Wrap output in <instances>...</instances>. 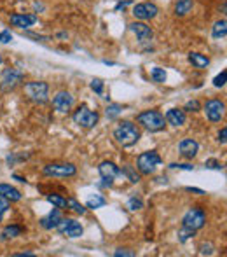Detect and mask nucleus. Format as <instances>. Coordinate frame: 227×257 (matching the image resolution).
Listing matches in <instances>:
<instances>
[{"label":"nucleus","instance_id":"16","mask_svg":"<svg viewBox=\"0 0 227 257\" xmlns=\"http://www.w3.org/2000/svg\"><path fill=\"white\" fill-rule=\"evenodd\" d=\"M178 153L182 158L192 159V158H196L197 153H199V144H197L194 139H183L182 142L178 144Z\"/></svg>","mask_w":227,"mask_h":257},{"label":"nucleus","instance_id":"45","mask_svg":"<svg viewBox=\"0 0 227 257\" xmlns=\"http://www.w3.org/2000/svg\"><path fill=\"white\" fill-rule=\"evenodd\" d=\"M13 177H14V179L18 180V182H23V184L27 182V179H25V177H20V175H13Z\"/></svg>","mask_w":227,"mask_h":257},{"label":"nucleus","instance_id":"40","mask_svg":"<svg viewBox=\"0 0 227 257\" xmlns=\"http://www.w3.org/2000/svg\"><path fill=\"white\" fill-rule=\"evenodd\" d=\"M170 168H180V170H194L192 165H189V163H182V165H178V163H171Z\"/></svg>","mask_w":227,"mask_h":257},{"label":"nucleus","instance_id":"28","mask_svg":"<svg viewBox=\"0 0 227 257\" xmlns=\"http://www.w3.org/2000/svg\"><path fill=\"white\" fill-rule=\"evenodd\" d=\"M67 208L74 210V212L79 213V215H86V212H88V208H86V206H82L77 200H74V198H68V200H67Z\"/></svg>","mask_w":227,"mask_h":257},{"label":"nucleus","instance_id":"4","mask_svg":"<svg viewBox=\"0 0 227 257\" xmlns=\"http://www.w3.org/2000/svg\"><path fill=\"white\" fill-rule=\"evenodd\" d=\"M161 163H163V159L156 151H147L136 158V168L142 175H152L157 170V166H161Z\"/></svg>","mask_w":227,"mask_h":257},{"label":"nucleus","instance_id":"42","mask_svg":"<svg viewBox=\"0 0 227 257\" xmlns=\"http://www.w3.org/2000/svg\"><path fill=\"white\" fill-rule=\"evenodd\" d=\"M23 158L27 159L28 156H21V158H18V159H23ZM14 161H16V158H13V156H9V158H7V163H11V165H13Z\"/></svg>","mask_w":227,"mask_h":257},{"label":"nucleus","instance_id":"46","mask_svg":"<svg viewBox=\"0 0 227 257\" xmlns=\"http://www.w3.org/2000/svg\"><path fill=\"white\" fill-rule=\"evenodd\" d=\"M4 63V58H2V54H0V65H2Z\"/></svg>","mask_w":227,"mask_h":257},{"label":"nucleus","instance_id":"26","mask_svg":"<svg viewBox=\"0 0 227 257\" xmlns=\"http://www.w3.org/2000/svg\"><path fill=\"white\" fill-rule=\"evenodd\" d=\"M48 201H49V203H51L53 206H56V208H61V210L67 208V198L60 196V194H55V193L48 194Z\"/></svg>","mask_w":227,"mask_h":257},{"label":"nucleus","instance_id":"36","mask_svg":"<svg viewBox=\"0 0 227 257\" xmlns=\"http://www.w3.org/2000/svg\"><path fill=\"white\" fill-rule=\"evenodd\" d=\"M7 208H9V201H7L6 198L0 196V222H2V219H4V215H6Z\"/></svg>","mask_w":227,"mask_h":257},{"label":"nucleus","instance_id":"2","mask_svg":"<svg viewBox=\"0 0 227 257\" xmlns=\"http://www.w3.org/2000/svg\"><path fill=\"white\" fill-rule=\"evenodd\" d=\"M136 121L142 128H145L147 132H163L166 126V119L159 110H143L136 115Z\"/></svg>","mask_w":227,"mask_h":257},{"label":"nucleus","instance_id":"18","mask_svg":"<svg viewBox=\"0 0 227 257\" xmlns=\"http://www.w3.org/2000/svg\"><path fill=\"white\" fill-rule=\"evenodd\" d=\"M164 119H166V122L171 126H183L187 121V115H185V110H182V108H170V110L166 112V115H164Z\"/></svg>","mask_w":227,"mask_h":257},{"label":"nucleus","instance_id":"19","mask_svg":"<svg viewBox=\"0 0 227 257\" xmlns=\"http://www.w3.org/2000/svg\"><path fill=\"white\" fill-rule=\"evenodd\" d=\"M0 196L6 198L11 203V201H20L21 198H23V194H21L16 187L11 186V184H0Z\"/></svg>","mask_w":227,"mask_h":257},{"label":"nucleus","instance_id":"31","mask_svg":"<svg viewBox=\"0 0 227 257\" xmlns=\"http://www.w3.org/2000/svg\"><path fill=\"white\" fill-rule=\"evenodd\" d=\"M128 208L133 210V212H136V210H142L143 208V201L140 200V198H136V196L129 198V200H128Z\"/></svg>","mask_w":227,"mask_h":257},{"label":"nucleus","instance_id":"34","mask_svg":"<svg viewBox=\"0 0 227 257\" xmlns=\"http://www.w3.org/2000/svg\"><path fill=\"white\" fill-rule=\"evenodd\" d=\"M213 250H215V247L208 241V243H203L199 247V255H211L213 254Z\"/></svg>","mask_w":227,"mask_h":257},{"label":"nucleus","instance_id":"13","mask_svg":"<svg viewBox=\"0 0 227 257\" xmlns=\"http://www.w3.org/2000/svg\"><path fill=\"white\" fill-rule=\"evenodd\" d=\"M75 100L72 96V93L68 91H58L55 96H53V107L55 110H58L60 114H68L74 107Z\"/></svg>","mask_w":227,"mask_h":257},{"label":"nucleus","instance_id":"6","mask_svg":"<svg viewBox=\"0 0 227 257\" xmlns=\"http://www.w3.org/2000/svg\"><path fill=\"white\" fill-rule=\"evenodd\" d=\"M42 173L53 179H68L77 173V166L72 163H49L42 168Z\"/></svg>","mask_w":227,"mask_h":257},{"label":"nucleus","instance_id":"3","mask_svg":"<svg viewBox=\"0 0 227 257\" xmlns=\"http://www.w3.org/2000/svg\"><path fill=\"white\" fill-rule=\"evenodd\" d=\"M25 95L30 102L44 105L49 102V84L44 81H30L23 86Z\"/></svg>","mask_w":227,"mask_h":257},{"label":"nucleus","instance_id":"44","mask_svg":"<svg viewBox=\"0 0 227 257\" xmlns=\"http://www.w3.org/2000/svg\"><path fill=\"white\" fill-rule=\"evenodd\" d=\"M13 257H34V254H30V252H25V254H13Z\"/></svg>","mask_w":227,"mask_h":257},{"label":"nucleus","instance_id":"20","mask_svg":"<svg viewBox=\"0 0 227 257\" xmlns=\"http://www.w3.org/2000/svg\"><path fill=\"white\" fill-rule=\"evenodd\" d=\"M194 7V0H176L175 4V16L183 18L192 11Z\"/></svg>","mask_w":227,"mask_h":257},{"label":"nucleus","instance_id":"30","mask_svg":"<svg viewBox=\"0 0 227 257\" xmlns=\"http://www.w3.org/2000/svg\"><path fill=\"white\" fill-rule=\"evenodd\" d=\"M196 234V231H190V229H187V227H182V229L178 231V240H180V243H185L187 240H190V238Z\"/></svg>","mask_w":227,"mask_h":257},{"label":"nucleus","instance_id":"8","mask_svg":"<svg viewBox=\"0 0 227 257\" xmlns=\"http://www.w3.org/2000/svg\"><path fill=\"white\" fill-rule=\"evenodd\" d=\"M25 74L18 68H6L0 75V91L2 93H11L23 82Z\"/></svg>","mask_w":227,"mask_h":257},{"label":"nucleus","instance_id":"41","mask_svg":"<svg viewBox=\"0 0 227 257\" xmlns=\"http://www.w3.org/2000/svg\"><path fill=\"white\" fill-rule=\"evenodd\" d=\"M227 128H222L220 130V133H218V142L222 144V146H225V142H227Z\"/></svg>","mask_w":227,"mask_h":257},{"label":"nucleus","instance_id":"9","mask_svg":"<svg viewBox=\"0 0 227 257\" xmlns=\"http://www.w3.org/2000/svg\"><path fill=\"white\" fill-rule=\"evenodd\" d=\"M98 172H100V177H102V184H100V186H103V187H112L114 180L121 175V168L112 161H102L98 166Z\"/></svg>","mask_w":227,"mask_h":257},{"label":"nucleus","instance_id":"27","mask_svg":"<svg viewBox=\"0 0 227 257\" xmlns=\"http://www.w3.org/2000/svg\"><path fill=\"white\" fill-rule=\"evenodd\" d=\"M122 112V107L119 103H109L105 108V115L110 119V121H114V119H117L119 115H121Z\"/></svg>","mask_w":227,"mask_h":257},{"label":"nucleus","instance_id":"25","mask_svg":"<svg viewBox=\"0 0 227 257\" xmlns=\"http://www.w3.org/2000/svg\"><path fill=\"white\" fill-rule=\"evenodd\" d=\"M107 200L103 196H100V194H95V196H91L88 200V203H86V208L89 210H96V208H102V206H105Z\"/></svg>","mask_w":227,"mask_h":257},{"label":"nucleus","instance_id":"23","mask_svg":"<svg viewBox=\"0 0 227 257\" xmlns=\"http://www.w3.org/2000/svg\"><path fill=\"white\" fill-rule=\"evenodd\" d=\"M189 61L192 63V67H196V68H206L208 65H210V60H208L204 54L192 53V51L189 53Z\"/></svg>","mask_w":227,"mask_h":257},{"label":"nucleus","instance_id":"5","mask_svg":"<svg viewBox=\"0 0 227 257\" xmlns=\"http://www.w3.org/2000/svg\"><path fill=\"white\" fill-rule=\"evenodd\" d=\"M72 119H74L75 124L82 126V128H95L100 121V114L88 107V105H81L77 107V110H74L72 114Z\"/></svg>","mask_w":227,"mask_h":257},{"label":"nucleus","instance_id":"39","mask_svg":"<svg viewBox=\"0 0 227 257\" xmlns=\"http://www.w3.org/2000/svg\"><path fill=\"white\" fill-rule=\"evenodd\" d=\"M11 41H13V34H11L9 30L0 32V42H2V44H7V42H11Z\"/></svg>","mask_w":227,"mask_h":257},{"label":"nucleus","instance_id":"24","mask_svg":"<svg viewBox=\"0 0 227 257\" xmlns=\"http://www.w3.org/2000/svg\"><path fill=\"white\" fill-rule=\"evenodd\" d=\"M121 175L128 177V180H129L131 184H138V182H140V175L136 173V170L133 168L131 165H124V166H122Z\"/></svg>","mask_w":227,"mask_h":257},{"label":"nucleus","instance_id":"11","mask_svg":"<svg viewBox=\"0 0 227 257\" xmlns=\"http://www.w3.org/2000/svg\"><path fill=\"white\" fill-rule=\"evenodd\" d=\"M133 16L140 21H149V20H154L159 13V7L156 6L154 2H142V4H136L133 7Z\"/></svg>","mask_w":227,"mask_h":257},{"label":"nucleus","instance_id":"14","mask_svg":"<svg viewBox=\"0 0 227 257\" xmlns=\"http://www.w3.org/2000/svg\"><path fill=\"white\" fill-rule=\"evenodd\" d=\"M129 30L136 35L140 44H149L154 39V30L147 23H143V21H135V23H131L129 25Z\"/></svg>","mask_w":227,"mask_h":257},{"label":"nucleus","instance_id":"29","mask_svg":"<svg viewBox=\"0 0 227 257\" xmlns=\"http://www.w3.org/2000/svg\"><path fill=\"white\" fill-rule=\"evenodd\" d=\"M150 77H152V81L157 82V84H163V82L166 81V72H164V68L154 67L152 72H150Z\"/></svg>","mask_w":227,"mask_h":257},{"label":"nucleus","instance_id":"43","mask_svg":"<svg viewBox=\"0 0 227 257\" xmlns=\"http://www.w3.org/2000/svg\"><path fill=\"white\" fill-rule=\"evenodd\" d=\"M187 191H190V193H197V194H204V191L196 189V187H187Z\"/></svg>","mask_w":227,"mask_h":257},{"label":"nucleus","instance_id":"35","mask_svg":"<svg viewBox=\"0 0 227 257\" xmlns=\"http://www.w3.org/2000/svg\"><path fill=\"white\" fill-rule=\"evenodd\" d=\"M201 108V105L197 100H190V102L185 103V107L182 108V110H187V112H197Z\"/></svg>","mask_w":227,"mask_h":257},{"label":"nucleus","instance_id":"17","mask_svg":"<svg viewBox=\"0 0 227 257\" xmlns=\"http://www.w3.org/2000/svg\"><path fill=\"white\" fill-rule=\"evenodd\" d=\"M61 219H63V212H61V208H53L51 212L48 213L46 217H42L41 219V226L44 227V229H56L58 224L61 222Z\"/></svg>","mask_w":227,"mask_h":257},{"label":"nucleus","instance_id":"21","mask_svg":"<svg viewBox=\"0 0 227 257\" xmlns=\"http://www.w3.org/2000/svg\"><path fill=\"white\" fill-rule=\"evenodd\" d=\"M23 233V227L21 226H16V224H13V226H6L2 229V233H0V240H13V238L20 236V234Z\"/></svg>","mask_w":227,"mask_h":257},{"label":"nucleus","instance_id":"32","mask_svg":"<svg viewBox=\"0 0 227 257\" xmlns=\"http://www.w3.org/2000/svg\"><path fill=\"white\" fill-rule=\"evenodd\" d=\"M225 82H227V72L222 70L220 74H218L217 77L213 79V86H215V88H224Z\"/></svg>","mask_w":227,"mask_h":257},{"label":"nucleus","instance_id":"37","mask_svg":"<svg viewBox=\"0 0 227 257\" xmlns=\"http://www.w3.org/2000/svg\"><path fill=\"white\" fill-rule=\"evenodd\" d=\"M204 166H206V168H211V170H220L222 168L220 161H217V159H206Z\"/></svg>","mask_w":227,"mask_h":257},{"label":"nucleus","instance_id":"22","mask_svg":"<svg viewBox=\"0 0 227 257\" xmlns=\"http://www.w3.org/2000/svg\"><path fill=\"white\" fill-rule=\"evenodd\" d=\"M227 35V21L225 20H218L215 21V25L211 27V37L213 39H225Z\"/></svg>","mask_w":227,"mask_h":257},{"label":"nucleus","instance_id":"10","mask_svg":"<svg viewBox=\"0 0 227 257\" xmlns=\"http://www.w3.org/2000/svg\"><path fill=\"white\" fill-rule=\"evenodd\" d=\"M56 231L67 238H79L82 233H84V227H82V224L77 222L75 219H65L63 217L61 222L58 224Z\"/></svg>","mask_w":227,"mask_h":257},{"label":"nucleus","instance_id":"33","mask_svg":"<svg viewBox=\"0 0 227 257\" xmlns=\"http://www.w3.org/2000/svg\"><path fill=\"white\" fill-rule=\"evenodd\" d=\"M91 89L96 95H103V81L102 79H93L91 81Z\"/></svg>","mask_w":227,"mask_h":257},{"label":"nucleus","instance_id":"7","mask_svg":"<svg viewBox=\"0 0 227 257\" xmlns=\"http://www.w3.org/2000/svg\"><path fill=\"white\" fill-rule=\"evenodd\" d=\"M204 224H206V213H204V210L199 208V206H194V208L187 210L185 215L182 217V227L196 231V233L201 227H204Z\"/></svg>","mask_w":227,"mask_h":257},{"label":"nucleus","instance_id":"38","mask_svg":"<svg viewBox=\"0 0 227 257\" xmlns=\"http://www.w3.org/2000/svg\"><path fill=\"white\" fill-rule=\"evenodd\" d=\"M115 257H133L135 255V252L128 250V248H117V250L114 252Z\"/></svg>","mask_w":227,"mask_h":257},{"label":"nucleus","instance_id":"12","mask_svg":"<svg viewBox=\"0 0 227 257\" xmlns=\"http://www.w3.org/2000/svg\"><path fill=\"white\" fill-rule=\"evenodd\" d=\"M204 114H206L208 121L211 122H218L222 121V117H224L225 114V103L220 102V100H208L206 103H204Z\"/></svg>","mask_w":227,"mask_h":257},{"label":"nucleus","instance_id":"1","mask_svg":"<svg viewBox=\"0 0 227 257\" xmlns=\"http://www.w3.org/2000/svg\"><path fill=\"white\" fill-rule=\"evenodd\" d=\"M115 142L122 147H131L142 139V132L133 121H121L112 132Z\"/></svg>","mask_w":227,"mask_h":257},{"label":"nucleus","instance_id":"15","mask_svg":"<svg viewBox=\"0 0 227 257\" xmlns=\"http://www.w3.org/2000/svg\"><path fill=\"white\" fill-rule=\"evenodd\" d=\"M37 14H11L9 18V23L13 25V27L20 28V30H27V28L34 27L35 23H37Z\"/></svg>","mask_w":227,"mask_h":257}]
</instances>
